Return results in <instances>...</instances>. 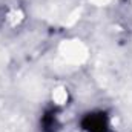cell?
Segmentation results:
<instances>
[{
  "instance_id": "6da1fadb",
  "label": "cell",
  "mask_w": 132,
  "mask_h": 132,
  "mask_svg": "<svg viewBox=\"0 0 132 132\" xmlns=\"http://www.w3.org/2000/svg\"><path fill=\"white\" fill-rule=\"evenodd\" d=\"M81 126L86 132H109V121H108L106 114L103 112L88 114L83 118Z\"/></svg>"
},
{
  "instance_id": "7a4b0ae2",
  "label": "cell",
  "mask_w": 132,
  "mask_h": 132,
  "mask_svg": "<svg viewBox=\"0 0 132 132\" xmlns=\"http://www.w3.org/2000/svg\"><path fill=\"white\" fill-rule=\"evenodd\" d=\"M59 120L55 109H48L42 118V131L43 132H57L59 131Z\"/></svg>"
}]
</instances>
